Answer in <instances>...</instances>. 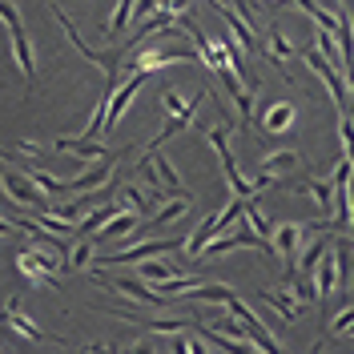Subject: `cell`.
I'll use <instances>...</instances> for the list:
<instances>
[{
    "label": "cell",
    "mask_w": 354,
    "mask_h": 354,
    "mask_svg": "<svg viewBox=\"0 0 354 354\" xmlns=\"http://www.w3.org/2000/svg\"><path fill=\"white\" fill-rule=\"evenodd\" d=\"M306 68H314V73H318V81L330 88L338 113H351V88H346V77H342V73H338V68H334L318 48H306Z\"/></svg>",
    "instance_id": "8"
},
{
    "label": "cell",
    "mask_w": 354,
    "mask_h": 354,
    "mask_svg": "<svg viewBox=\"0 0 354 354\" xmlns=\"http://www.w3.org/2000/svg\"><path fill=\"white\" fill-rule=\"evenodd\" d=\"M161 198V194H141L137 185H121V201L129 205V209H137L141 218H145V209H153V201Z\"/></svg>",
    "instance_id": "29"
},
{
    "label": "cell",
    "mask_w": 354,
    "mask_h": 354,
    "mask_svg": "<svg viewBox=\"0 0 354 354\" xmlns=\"http://www.w3.org/2000/svg\"><path fill=\"white\" fill-rule=\"evenodd\" d=\"M342 12H351V0H342Z\"/></svg>",
    "instance_id": "38"
},
{
    "label": "cell",
    "mask_w": 354,
    "mask_h": 354,
    "mask_svg": "<svg viewBox=\"0 0 354 354\" xmlns=\"http://www.w3.org/2000/svg\"><path fill=\"white\" fill-rule=\"evenodd\" d=\"M53 149H61V153H73V157H81V161L109 153V149H105L97 137H57V141H53Z\"/></svg>",
    "instance_id": "18"
},
{
    "label": "cell",
    "mask_w": 354,
    "mask_h": 354,
    "mask_svg": "<svg viewBox=\"0 0 354 354\" xmlns=\"http://www.w3.org/2000/svg\"><path fill=\"white\" fill-rule=\"evenodd\" d=\"M194 286H198V274H181V270L157 282V290H161V294H169V298H174V294H185V290H194Z\"/></svg>",
    "instance_id": "30"
},
{
    "label": "cell",
    "mask_w": 354,
    "mask_h": 354,
    "mask_svg": "<svg viewBox=\"0 0 354 354\" xmlns=\"http://www.w3.org/2000/svg\"><path fill=\"white\" fill-rule=\"evenodd\" d=\"M0 185H4V194L17 201V205H24V209H48V198L37 189L32 174H24V169H0Z\"/></svg>",
    "instance_id": "7"
},
{
    "label": "cell",
    "mask_w": 354,
    "mask_h": 354,
    "mask_svg": "<svg viewBox=\"0 0 354 354\" xmlns=\"http://www.w3.org/2000/svg\"><path fill=\"white\" fill-rule=\"evenodd\" d=\"M266 57H270V61H278V65H286V61H294V44L274 28V32L266 37Z\"/></svg>",
    "instance_id": "28"
},
{
    "label": "cell",
    "mask_w": 354,
    "mask_h": 354,
    "mask_svg": "<svg viewBox=\"0 0 354 354\" xmlns=\"http://www.w3.org/2000/svg\"><path fill=\"white\" fill-rule=\"evenodd\" d=\"M0 161H8V153H4V149H0Z\"/></svg>",
    "instance_id": "40"
},
{
    "label": "cell",
    "mask_w": 354,
    "mask_h": 354,
    "mask_svg": "<svg viewBox=\"0 0 354 354\" xmlns=\"http://www.w3.org/2000/svg\"><path fill=\"white\" fill-rule=\"evenodd\" d=\"M221 306H225V310H230V314H234V318H238V322L245 326L250 342H254V351H266V354H278V351H282V346L274 342V334L266 330V326L258 322V318H254V314H250V306H245V302L238 298V294H234V298H225Z\"/></svg>",
    "instance_id": "11"
},
{
    "label": "cell",
    "mask_w": 354,
    "mask_h": 354,
    "mask_svg": "<svg viewBox=\"0 0 354 354\" xmlns=\"http://www.w3.org/2000/svg\"><path fill=\"white\" fill-rule=\"evenodd\" d=\"M298 189L318 201V209H322L326 218L334 214V181H314V177H306V181H298Z\"/></svg>",
    "instance_id": "25"
},
{
    "label": "cell",
    "mask_w": 354,
    "mask_h": 354,
    "mask_svg": "<svg viewBox=\"0 0 354 354\" xmlns=\"http://www.w3.org/2000/svg\"><path fill=\"white\" fill-rule=\"evenodd\" d=\"M230 250H258V254H266V258H274V245H270V238L254 234L245 221H242V225H234V230H225L218 242H205V250H201V254L221 258V254H230Z\"/></svg>",
    "instance_id": "5"
},
{
    "label": "cell",
    "mask_w": 354,
    "mask_h": 354,
    "mask_svg": "<svg viewBox=\"0 0 354 354\" xmlns=\"http://www.w3.org/2000/svg\"><path fill=\"white\" fill-rule=\"evenodd\" d=\"M0 24H4L8 37H12V57H17V65H21L24 81H32V77H37L32 41H28V28H24V21H21V8H17L12 0H0Z\"/></svg>",
    "instance_id": "3"
},
{
    "label": "cell",
    "mask_w": 354,
    "mask_h": 354,
    "mask_svg": "<svg viewBox=\"0 0 354 354\" xmlns=\"http://www.w3.org/2000/svg\"><path fill=\"white\" fill-rule=\"evenodd\" d=\"M4 330H12L17 338H24V342H32V346H41V342H53V334L41 330L28 314L21 310V298H8L4 302Z\"/></svg>",
    "instance_id": "13"
},
{
    "label": "cell",
    "mask_w": 354,
    "mask_h": 354,
    "mask_svg": "<svg viewBox=\"0 0 354 354\" xmlns=\"http://www.w3.org/2000/svg\"><path fill=\"white\" fill-rule=\"evenodd\" d=\"M17 149H21L24 157H32V161H41V149H37V145H32V141H21V145H17Z\"/></svg>",
    "instance_id": "36"
},
{
    "label": "cell",
    "mask_w": 354,
    "mask_h": 354,
    "mask_svg": "<svg viewBox=\"0 0 354 354\" xmlns=\"http://www.w3.org/2000/svg\"><path fill=\"white\" fill-rule=\"evenodd\" d=\"M238 290L225 286V282H198L194 290H185V298H201V302H214V306H221L225 298H234Z\"/></svg>",
    "instance_id": "26"
},
{
    "label": "cell",
    "mask_w": 354,
    "mask_h": 354,
    "mask_svg": "<svg viewBox=\"0 0 354 354\" xmlns=\"http://www.w3.org/2000/svg\"><path fill=\"white\" fill-rule=\"evenodd\" d=\"M177 61H198V53L185 48V44H177V48H145V53L133 57V68L149 77V73H157V68H165V65H177Z\"/></svg>",
    "instance_id": "14"
},
{
    "label": "cell",
    "mask_w": 354,
    "mask_h": 354,
    "mask_svg": "<svg viewBox=\"0 0 354 354\" xmlns=\"http://www.w3.org/2000/svg\"><path fill=\"white\" fill-rule=\"evenodd\" d=\"M17 274H24V282L32 286H57V250L48 245H24L17 254Z\"/></svg>",
    "instance_id": "4"
},
{
    "label": "cell",
    "mask_w": 354,
    "mask_h": 354,
    "mask_svg": "<svg viewBox=\"0 0 354 354\" xmlns=\"http://www.w3.org/2000/svg\"><path fill=\"white\" fill-rule=\"evenodd\" d=\"M266 4H286V0H266Z\"/></svg>",
    "instance_id": "39"
},
{
    "label": "cell",
    "mask_w": 354,
    "mask_h": 354,
    "mask_svg": "<svg viewBox=\"0 0 354 354\" xmlns=\"http://www.w3.org/2000/svg\"><path fill=\"white\" fill-rule=\"evenodd\" d=\"M133 24V0H117V8H113V17L105 21V37H121L125 28Z\"/></svg>",
    "instance_id": "27"
},
{
    "label": "cell",
    "mask_w": 354,
    "mask_h": 354,
    "mask_svg": "<svg viewBox=\"0 0 354 354\" xmlns=\"http://www.w3.org/2000/svg\"><path fill=\"white\" fill-rule=\"evenodd\" d=\"M174 24H177V12L161 4V8H153V12H149V17H141V21H137L133 41H141V37H149V32H161V28H174Z\"/></svg>",
    "instance_id": "24"
},
{
    "label": "cell",
    "mask_w": 354,
    "mask_h": 354,
    "mask_svg": "<svg viewBox=\"0 0 354 354\" xmlns=\"http://www.w3.org/2000/svg\"><path fill=\"white\" fill-rule=\"evenodd\" d=\"M218 81L221 88L234 97V109L242 113V129L250 125V113H254V85H242V77L234 68H218Z\"/></svg>",
    "instance_id": "16"
},
{
    "label": "cell",
    "mask_w": 354,
    "mask_h": 354,
    "mask_svg": "<svg viewBox=\"0 0 354 354\" xmlns=\"http://www.w3.org/2000/svg\"><path fill=\"white\" fill-rule=\"evenodd\" d=\"M205 141H209V149L218 153L221 161V174H225V181H230V189H234V198H254L262 185H270L266 177H242V169H238V161H234V153H230V125H214V129H205Z\"/></svg>",
    "instance_id": "1"
},
{
    "label": "cell",
    "mask_w": 354,
    "mask_h": 354,
    "mask_svg": "<svg viewBox=\"0 0 354 354\" xmlns=\"http://www.w3.org/2000/svg\"><path fill=\"white\" fill-rule=\"evenodd\" d=\"M141 85H145V73H137V68H133L129 77H121V85L113 88L109 101H105V133L117 129V121L125 117V109L133 105V97L141 93Z\"/></svg>",
    "instance_id": "10"
},
{
    "label": "cell",
    "mask_w": 354,
    "mask_h": 354,
    "mask_svg": "<svg viewBox=\"0 0 354 354\" xmlns=\"http://www.w3.org/2000/svg\"><path fill=\"white\" fill-rule=\"evenodd\" d=\"M314 230H318V225H306V221H282L278 230H270V245H274V254L286 262V270H294L298 250H302V242H306Z\"/></svg>",
    "instance_id": "6"
},
{
    "label": "cell",
    "mask_w": 354,
    "mask_h": 354,
    "mask_svg": "<svg viewBox=\"0 0 354 354\" xmlns=\"http://www.w3.org/2000/svg\"><path fill=\"white\" fill-rule=\"evenodd\" d=\"M181 250V242L174 238H157V242H141V245H125L109 258V266H129V262H141V258H157V254H174Z\"/></svg>",
    "instance_id": "17"
},
{
    "label": "cell",
    "mask_w": 354,
    "mask_h": 354,
    "mask_svg": "<svg viewBox=\"0 0 354 354\" xmlns=\"http://www.w3.org/2000/svg\"><path fill=\"white\" fill-rule=\"evenodd\" d=\"M189 205H194V201H189V194H177L174 201H165V205L157 209L153 218H141V225H145V230H161V225H169V221L185 218V214H189Z\"/></svg>",
    "instance_id": "19"
},
{
    "label": "cell",
    "mask_w": 354,
    "mask_h": 354,
    "mask_svg": "<svg viewBox=\"0 0 354 354\" xmlns=\"http://www.w3.org/2000/svg\"><path fill=\"white\" fill-rule=\"evenodd\" d=\"M121 318H129L137 326H145L149 334H181V330H194V322H185V318H141V314H121Z\"/></svg>",
    "instance_id": "23"
},
{
    "label": "cell",
    "mask_w": 354,
    "mask_h": 354,
    "mask_svg": "<svg viewBox=\"0 0 354 354\" xmlns=\"http://www.w3.org/2000/svg\"><path fill=\"white\" fill-rule=\"evenodd\" d=\"M298 169V149H278V153H266L262 157V177L274 181V177H286Z\"/></svg>",
    "instance_id": "21"
},
{
    "label": "cell",
    "mask_w": 354,
    "mask_h": 354,
    "mask_svg": "<svg viewBox=\"0 0 354 354\" xmlns=\"http://www.w3.org/2000/svg\"><path fill=\"white\" fill-rule=\"evenodd\" d=\"M137 230H141V214L121 205V209H113L109 218L101 221V225H97L88 238H93V242H105V238H133Z\"/></svg>",
    "instance_id": "15"
},
{
    "label": "cell",
    "mask_w": 354,
    "mask_h": 354,
    "mask_svg": "<svg viewBox=\"0 0 354 354\" xmlns=\"http://www.w3.org/2000/svg\"><path fill=\"white\" fill-rule=\"evenodd\" d=\"M0 238H21V225L12 218H0Z\"/></svg>",
    "instance_id": "35"
},
{
    "label": "cell",
    "mask_w": 354,
    "mask_h": 354,
    "mask_svg": "<svg viewBox=\"0 0 354 354\" xmlns=\"http://www.w3.org/2000/svg\"><path fill=\"white\" fill-rule=\"evenodd\" d=\"M101 278V274H97ZM109 290H117V294H125V298H133V302H141V306H169V294H161V290H153L145 278H129V274H117V278H101Z\"/></svg>",
    "instance_id": "12"
},
{
    "label": "cell",
    "mask_w": 354,
    "mask_h": 354,
    "mask_svg": "<svg viewBox=\"0 0 354 354\" xmlns=\"http://www.w3.org/2000/svg\"><path fill=\"white\" fill-rule=\"evenodd\" d=\"M338 145H342V153H346V145H351V117L342 113V121H338Z\"/></svg>",
    "instance_id": "34"
},
{
    "label": "cell",
    "mask_w": 354,
    "mask_h": 354,
    "mask_svg": "<svg viewBox=\"0 0 354 354\" xmlns=\"http://www.w3.org/2000/svg\"><path fill=\"white\" fill-rule=\"evenodd\" d=\"M351 318H354V310L346 306V310H342V314H338V318H334V322H330V334H338V330L346 334V330H351Z\"/></svg>",
    "instance_id": "33"
},
{
    "label": "cell",
    "mask_w": 354,
    "mask_h": 354,
    "mask_svg": "<svg viewBox=\"0 0 354 354\" xmlns=\"http://www.w3.org/2000/svg\"><path fill=\"white\" fill-rule=\"evenodd\" d=\"M145 282H161V278H169V274H177L174 266H165V262H157V258H141V270H137Z\"/></svg>",
    "instance_id": "31"
},
{
    "label": "cell",
    "mask_w": 354,
    "mask_h": 354,
    "mask_svg": "<svg viewBox=\"0 0 354 354\" xmlns=\"http://www.w3.org/2000/svg\"><path fill=\"white\" fill-rule=\"evenodd\" d=\"M149 157H153L157 185H161V189H169V194H185V189H181V174H177L174 165L165 161V153H161V145H149Z\"/></svg>",
    "instance_id": "22"
},
{
    "label": "cell",
    "mask_w": 354,
    "mask_h": 354,
    "mask_svg": "<svg viewBox=\"0 0 354 354\" xmlns=\"http://www.w3.org/2000/svg\"><path fill=\"white\" fill-rule=\"evenodd\" d=\"M242 214V198H230V205L221 209V214H214V218H205V221H198V230L185 238V254H194V258H201V250H205V242L209 238H218V230H225L230 221Z\"/></svg>",
    "instance_id": "9"
},
{
    "label": "cell",
    "mask_w": 354,
    "mask_h": 354,
    "mask_svg": "<svg viewBox=\"0 0 354 354\" xmlns=\"http://www.w3.org/2000/svg\"><path fill=\"white\" fill-rule=\"evenodd\" d=\"M185 4L189 0H165V8H174V12H185Z\"/></svg>",
    "instance_id": "37"
},
{
    "label": "cell",
    "mask_w": 354,
    "mask_h": 354,
    "mask_svg": "<svg viewBox=\"0 0 354 354\" xmlns=\"http://www.w3.org/2000/svg\"><path fill=\"white\" fill-rule=\"evenodd\" d=\"M294 121H298V109L290 105V101H274L270 109H266V117H262V125H266V133H290L294 129Z\"/></svg>",
    "instance_id": "20"
},
{
    "label": "cell",
    "mask_w": 354,
    "mask_h": 354,
    "mask_svg": "<svg viewBox=\"0 0 354 354\" xmlns=\"http://www.w3.org/2000/svg\"><path fill=\"white\" fill-rule=\"evenodd\" d=\"M48 8H53V17H57V21L65 24L68 41L77 44V48H81V57H85V61H93V65H97L101 73H105V81H109V85H105V93H113V88L121 85V53H101V48H88V44L81 41V32L73 28V21L65 17V8H61V4H48Z\"/></svg>",
    "instance_id": "2"
},
{
    "label": "cell",
    "mask_w": 354,
    "mask_h": 354,
    "mask_svg": "<svg viewBox=\"0 0 354 354\" xmlns=\"http://www.w3.org/2000/svg\"><path fill=\"white\" fill-rule=\"evenodd\" d=\"M93 250H97V242H93V238L77 242V245H73V254H68V266H73V270H85V266L93 262Z\"/></svg>",
    "instance_id": "32"
}]
</instances>
